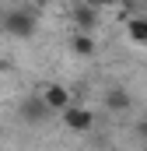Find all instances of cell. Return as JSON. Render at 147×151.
Wrapping results in <instances>:
<instances>
[{
	"instance_id": "11",
	"label": "cell",
	"mask_w": 147,
	"mask_h": 151,
	"mask_svg": "<svg viewBox=\"0 0 147 151\" xmlns=\"http://www.w3.org/2000/svg\"><path fill=\"white\" fill-rule=\"evenodd\" d=\"M25 4H46V0H25Z\"/></svg>"
},
{
	"instance_id": "8",
	"label": "cell",
	"mask_w": 147,
	"mask_h": 151,
	"mask_svg": "<svg viewBox=\"0 0 147 151\" xmlns=\"http://www.w3.org/2000/svg\"><path fill=\"white\" fill-rule=\"evenodd\" d=\"M126 35L133 46H147V18H140V14L126 18Z\"/></svg>"
},
{
	"instance_id": "7",
	"label": "cell",
	"mask_w": 147,
	"mask_h": 151,
	"mask_svg": "<svg viewBox=\"0 0 147 151\" xmlns=\"http://www.w3.org/2000/svg\"><path fill=\"white\" fill-rule=\"evenodd\" d=\"M70 53L88 60V56H95V53H98V42H95L91 35H84V32H74V35H70Z\"/></svg>"
},
{
	"instance_id": "3",
	"label": "cell",
	"mask_w": 147,
	"mask_h": 151,
	"mask_svg": "<svg viewBox=\"0 0 147 151\" xmlns=\"http://www.w3.org/2000/svg\"><path fill=\"white\" fill-rule=\"evenodd\" d=\"M63 127L67 130H74V134H88L91 127H95V113L91 109H84V106H67L63 109Z\"/></svg>"
},
{
	"instance_id": "1",
	"label": "cell",
	"mask_w": 147,
	"mask_h": 151,
	"mask_svg": "<svg viewBox=\"0 0 147 151\" xmlns=\"http://www.w3.org/2000/svg\"><path fill=\"white\" fill-rule=\"evenodd\" d=\"M0 28H4L7 35H14V39H32L39 32V18H35V11L11 7V11L0 14Z\"/></svg>"
},
{
	"instance_id": "9",
	"label": "cell",
	"mask_w": 147,
	"mask_h": 151,
	"mask_svg": "<svg viewBox=\"0 0 147 151\" xmlns=\"http://www.w3.org/2000/svg\"><path fill=\"white\" fill-rule=\"evenodd\" d=\"M84 4H88L91 11H98V14H102V11H112V7H116L119 0H84Z\"/></svg>"
},
{
	"instance_id": "2",
	"label": "cell",
	"mask_w": 147,
	"mask_h": 151,
	"mask_svg": "<svg viewBox=\"0 0 147 151\" xmlns=\"http://www.w3.org/2000/svg\"><path fill=\"white\" fill-rule=\"evenodd\" d=\"M18 119L21 123H28V127H42L46 119H49V106L42 102V95H25L21 102H18Z\"/></svg>"
},
{
	"instance_id": "10",
	"label": "cell",
	"mask_w": 147,
	"mask_h": 151,
	"mask_svg": "<svg viewBox=\"0 0 147 151\" xmlns=\"http://www.w3.org/2000/svg\"><path fill=\"white\" fill-rule=\"evenodd\" d=\"M137 134H140V137L147 141V119H140V127H137Z\"/></svg>"
},
{
	"instance_id": "4",
	"label": "cell",
	"mask_w": 147,
	"mask_h": 151,
	"mask_svg": "<svg viewBox=\"0 0 147 151\" xmlns=\"http://www.w3.org/2000/svg\"><path fill=\"white\" fill-rule=\"evenodd\" d=\"M70 21H74V32H84V35H91V32L102 25V14H98V11H91V7L81 0V4H74Z\"/></svg>"
},
{
	"instance_id": "5",
	"label": "cell",
	"mask_w": 147,
	"mask_h": 151,
	"mask_svg": "<svg viewBox=\"0 0 147 151\" xmlns=\"http://www.w3.org/2000/svg\"><path fill=\"white\" fill-rule=\"evenodd\" d=\"M39 95H42V102L49 106V113H63V109H67V106L74 102L70 88H67V84H56V81H53V84H46Z\"/></svg>"
},
{
	"instance_id": "6",
	"label": "cell",
	"mask_w": 147,
	"mask_h": 151,
	"mask_svg": "<svg viewBox=\"0 0 147 151\" xmlns=\"http://www.w3.org/2000/svg\"><path fill=\"white\" fill-rule=\"evenodd\" d=\"M105 106H109L112 113H130L133 109V95L126 88H109L105 91Z\"/></svg>"
}]
</instances>
